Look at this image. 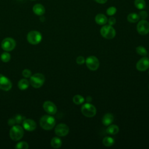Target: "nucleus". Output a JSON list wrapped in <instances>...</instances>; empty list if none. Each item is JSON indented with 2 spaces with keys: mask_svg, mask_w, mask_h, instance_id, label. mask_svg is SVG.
I'll list each match as a JSON object with an SVG mask.
<instances>
[{
  "mask_svg": "<svg viewBox=\"0 0 149 149\" xmlns=\"http://www.w3.org/2000/svg\"><path fill=\"white\" fill-rule=\"evenodd\" d=\"M1 59L3 62H8L10 59V55L9 53L5 52L1 55Z\"/></svg>",
  "mask_w": 149,
  "mask_h": 149,
  "instance_id": "nucleus-26",
  "label": "nucleus"
},
{
  "mask_svg": "<svg viewBox=\"0 0 149 149\" xmlns=\"http://www.w3.org/2000/svg\"><path fill=\"white\" fill-rule=\"evenodd\" d=\"M73 101L75 104L80 105L83 102H84V98L83 96L80 95H76L73 98Z\"/></svg>",
  "mask_w": 149,
  "mask_h": 149,
  "instance_id": "nucleus-24",
  "label": "nucleus"
},
{
  "mask_svg": "<svg viewBox=\"0 0 149 149\" xmlns=\"http://www.w3.org/2000/svg\"><path fill=\"white\" fill-rule=\"evenodd\" d=\"M81 113L87 117L91 118L95 115L97 110L95 107L90 103L84 104L81 108Z\"/></svg>",
  "mask_w": 149,
  "mask_h": 149,
  "instance_id": "nucleus-6",
  "label": "nucleus"
},
{
  "mask_svg": "<svg viewBox=\"0 0 149 149\" xmlns=\"http://www.w3.org/2000/svg\"><path fill=\"white\" fill-rule=\"evenodd\" d=\"M17 86L19 88H20L22 90H26L29 86V81H28V80L26 79H20L18 82Z\"/></svg>",
  "mask_w": 149,
  "mask_h": 149,
  "instance_id": "nucleus-18",
  "label": "nucleus"
},
{
  "mask_svg": "<svg viewBox=\"0 0 149 149\" xmlns=\"http://www.w3.org/2000/svg\"><path fill=\"white\" fill-rule=\"evenodd\" d=\"M13 119L15 123H20L23 122V120L25 119V118L20 115H17L16 116L13 117Z\"/></svg>",
  "mask_w": 149,
  "mask_h": 149,
  "instance_id": "nucleus-29",
  "label": "nucleus"
},
{
  "mask_svg": "<svg viewBox=\"0 0 149 149\" xmlns=\"http://www.w3.org/2000/svg\"><path fill=\"white\" fill-rule=\"evenodd\" d=\"M12 86L10 80L5 76L0 74V89L4 91H8Z\"/></svg>",
  "mask_w": 149,
  "mask_h": 149,
  "instance_id": "nucleus-10",
  "label": "nucleus"
},
{
  "mask_svg": "<svg viewBox=\"0 0 149 149\" xmlns=\"http://www.w3.org/2000/svg\"><path fill=\"white\" fill-rule=\"evenodd\" d=\"M102 143L105 146L110 147L114 144L115 140L112 137H109V136H107L103 139Z\"/></svg>",
  "mask_w": 149,
  "mask_h": 149,
  "instance_id": "nucleus-22",
  "label": "nucleus"
},
{
  "mask_svg": "<svg viewBox=\"0 0 149 149\" xmlns=\"http://www.w3.org/2000/svg\"><path fill=\"white\" fill-rule=\"evenodd\" d=\"M69 131V127L64 123L58 124L55 129V133L58 136H65L68 134Z\"/></svg>",
  "mask_w": 149,
  "mask_h": 149,
  "instance_id": "nucleus-11",
  "label": "nucleus"
},
{
  "mask_svg": "<svg viewBox=\"0 0 149 149\" xmlns=\"http://www.w3.org/2000/svg\"><path fill=\"white\" fill-rule=\"evenodd\" d=\"M87 68L91 70H96L100 65V62L98 58L94 56H88L85 60Z\"/></svg>",
  "mask_w": 149,
  "mask_h": 149,
  "instance_id": "nucleus-8",
  "label": "nucleus"
},
{
  "mask_svg": "<svg viewBox=\"0 0 149 149\" xmlns=\"http://www.w3.org/2000/svg\"><path fill=\"white\" fill-rule=\"evenodd\" d=\"M45 81V77L41 73H36L30 76V83L34 88L41 87Z\"/></svg>",
  "mask_w": 149,
  "mask_h": 149,
  "instance_id": "nucleus-3",
  "label": "nucleus"
},
{
  "mask_svg": "<svg viewBox=\"0 0 149 149\" xmlns=\"http://www.w3.org/2000/svg\"><path fill=\"white\" fill-rule=\"evenodd\" d=\"M76 62L77 63H78L79 65H81L83 64L85 62V59L83 56H79L77 58H76Z\"/></svg>",
  "mask_w": 149,
  "mask_h": 149,
  "instance_id": "nucleus-31",
  "label": "nucleus"
},
{
  "mask_svg": "<svg viewBox=\"0 0 149 149\" xmlns=\"http://www.w3.org/2000/svg\"><path fill=\"white\" fill-rule=\"evenodd\" d=\"M95 21L98 24L104 25L107 22L108 20H107V17L104 14L100 13L95 16Z\"/></svg>",
  "mask_w": 149,
  "mask_h": 149,
  "instance_id": "nucleus-17",
  "label": "nucleus"
},
{
  "mask_svg": "<svg viewBox=\"0 0 149 149\" xmlns=\"http://www.w3.org/2000/svg\"><path fill=\"white\" fill-rule=\"evenodd\" d=\"M148 73H149V72H148Z\"/></svg>",
  "mask_w": 149,
  "mask_h": 149,
  "instance_id": "nucleus-37",
  "label": "nucleus"
},
{
  "mask_svg": "<svg viewBox=\"0 0 149 149\" xmlns=\"http://www.w3.org/2000/svg\"><path fill=\"white\" fill-rule=\"evenodd\" d=\"M101 36L107 39H112L115 37L116 31L114 28L111 25H105L100 30Z\"/></svg>",
  "mask_w": 149,
  "mask_h": 149,
  "instance_id": "nucleus-4",
  "label": "nucleus"
},
{
  "mask_svg": "<svg viewBox=\"0 0 149 149\" xmlns=\"http://www.w3.org/2000/svg\"><path fill=\"white\" fill-rule=\"evenodd\" d=\"M16 47V41L10 37L3 39L1 42V47L5 51H12Z\"/></svg>",
  "mask_w": 149,
  "mask_h": 149,
  "instance_id": "nucleus-7",
  "label": "nucleus"
},
{
  "mask_svg": "<svg viewBox=\"0 0 149 149\" xmlns=\"http://www.w3.org/2000/svg\"><path fill=\"white\" fill-rule=\"evenodd\" d=\"M16 148H22V149H27L29 148L28 143L25 141L19 142L15 146Z\"/></svg>",
  "mask_w": 149,
  "mask_h": 149,
  "instance_id": "nucleus-27",
  "label": "nucleus"
},
{
  "mask_svg": "<svg viewBox=\"0 0 149 149\" xmlns=\"http://www.w3.org/2000/svg\"><path fill=\"white\" fill-rule=\"evenodd\" d=\"M23 129L19 125L13 126L9 131L10 137L14 141H18L20 140L23 137Z\"/></svg>",
  "mask_w": 149,
  "mask_h": 149,
  "instance_id": "nucleus-2",
  "label": "nucleus"
},
{
  "mask_svg": "<svg viewBox=\"0 0 149 149\" xmlns=\"http://www.w3.org/2000/svg\"><path fill=\"white\" fill-rule=\"evenodd\" d=\"M140 18L141 17L142 19H145L148 17V13L146 11H141L139 14Z\"/></svg>",
  "mask_w": 149,
  "mask_h": 149,
  "instance_id": "nucleus-32",
  "label": "nucleus"
},
{
  "mask_svg": "<svg viewBox=\"0 0 149 149\" xmlns=\"http://www.w3.org/2000/svg\"><path fill=\"white\" fill-rule=\"evenodd\" d=\"M113 116L111 113H107L105 115H104L102 122L104 125L105 126H108L109 125L113 120Z\"/></svg>",
  "mask_w": 149,
  "mask_h": 149,
  "instance_id": "nucleus-16",
  "label": "nucleus"
},
{
  "mask_svg": "<svg viewBox=\"0 0 149 149\" xmlns=\"http://www.w3.org/2000/svg\"><path fill=\"white\" fill-rule=\"evenodd\" d=\"M119 129L117 125H112L107 127V129H106V132L108 134L113 135V134H117L119 132Z\"/></svg>",
  "mask_w": 149,
  "mask_h": 149,
  "instance_id": "nucleus-19",
  "label": "nucleus"
},
{
  "mask_svg": "<svg viewBox=\"0 0 149 149\" xmlns=\"http://www.w3.org/2000/svg\"><path fill=\"white\" fill-rule=\"evenodd\" d=\"M86 100H87V101L88 102H90L91 101V97H90V96H88V97H87V98Z\"/></svg>",
  "mask_w": 149,
  "mask_h": 149,
  "instance_id": "nucleus-35",
  "label": "nucleus"
},
{
  "mask_svg": "<svg viewBox=\"0 0 149 149\" xmlns=\"http://www.w3.org/2000/svg\"><path fill=\"white\" fill-rule=\"evenodd\" d=\"M108 23L111 26L114 25L116 23V19H115V18H114L113 17H111L108 19Z\"/></svg>",
  "mask_w": 149,
  "mask_h": 149,
  "instance_id": "nucleus-33",
  "label": "nucleus"
},
{
  "mask_svg": "<svg viewBox=\"0 0 149 149\" xmlns=\"http://www.w3.org/2000/svg\"><path fill=\"white\" fill-rule=\"evenodd\" d=\"M51 145L54 148H59L62 146V141L59 137H54L51 141Z\"/></svg>",
  "mask_w": 149,
  "mask_h": 149,
  "instance_id": "nucleus-20",
  "label": "nucleus"
},
{
  "mask_svg": "<svg viewBox=\"0 0 149 149\" xmlns=\"http://www.w3.org/2000/svg\"><path fill=\"white\" fill-rule=\"evenodd\" d=\"M96 2L98 3H100V4H103V3H105L107 2V0H94Z\"/></svg>",
  "mask_w": 149,
  "mask_h": 149,
  "instance_id": "nucleus-34",
  "label": "nucleus"
},
{
  "mask_svg": "<svg viewBox=\"0 0 149 149\" xmlns=\"http://www.w3.org/2000/svg\"><path fill=\"white\" fill-rule=\"evenodd\" d=\"M40 125L45 130H51L55 125V119L53 116L50 115H44L41 118Z\"/></svg>",
  "mask_w": 149,
  "mask_h": 149,
  "instance_id": "nucleus-1",
  "label": "nucleus"
},
{
  "mask_svg": "<svg viewBox=\"0 0 149 149\" xmlns=\"http://www.w3.org/2000/svg\"><path fill=\"white\" fill-rule=\"evenodd\" d=\"M140 19V16L136 13H131L127 16V20L130 23H136Z\"/></svg>",
  "mask_w": 149,
  "mask_h": 149,
  "instance_id": "nucleus-21",
  "label": "nucleus"
},
{
  "mask_svg": "<svg viewBox=\"0 0 149 149\" xmlns=\"http://www.w3.org/2000/svg\"><path fill=\"white\" fill-rule=\"evenodd\" d=\"M23 126L25 130L30 132L34 130L36 128V122L30 119H25L23 122Z\"/></svg>",
  "mask_w": 149,
  "mask_h": 149,
  "instance_id": "nucleus-14",
  "label": "nucleus"
},
{
  "mask_svg": "<svg viewBox=\"0 0 149 149\" xmlns=\"http://www.w3.org/2000/svg\"><path fill=\"white\" fill-rule=\"evenodd\" d=\"M149 68V59L147 57L141 58L136 63V68L139 71H145Z\"/></svg>",
  "mask_w": 149,
  "mask_h": 149,
  "instance_id": "nucleus-13",
  "label": "nucleus"
},
{
  "mask_svg": "<svg viewBox=\"0 0 149 149\" xmlns=\"http://www.w3.org/2000/svg\"><path fill=\"white\" fill-rule=\"evenodd\" d=\"M116 12V8L115 6H111L107 10V13L109 16H113Z\"/></svg>",
  "mask_w": 149,
  "mask_h": 149,
  "instance_id": "nucleus-28",
  "label": "nucleus"
},
{
  "mask_svg": "<svg viewBox=\"0 0 149 149\" xmlns=\"http://www.w3.org/2000/svg\"><path fill=\"white\" fill-rule=\"evenodd\" d=\"M43 108L45 112L51 115L55 114L57 111L56 105L52 102L49 101H47L44 102Z\"/></svg>",
  "mask_w": 149,
  "mask_h": 149,
  "instance_id": "nucleus-12",
  "label": "nucleus"
},
{
  "mask_svg": "<svg viewBox=\"0 0 149 149\" xmlns=\"http://www.w3.org/2000/svg\"><path fill=\"white\" fill-rule=\"evenodd\" d=\"M27 40L29 43L36 45L41 42L42 40V35L38 31H31L27 34Z\"/></svg>",
  "mask_w": 149,
  "mask_h": 149,
  "instance_id": "nucleus-5",
  "label": "nucleus"
},
{
  "mask_svg": "<svg viewBox=\"0 0 149 149\" xmlns=\"http://www.w3.org/2000/svg\"><path fill=\"white\" fill-rule=\"evenodd\" d=\"M137 30L141 35H146L149 33V23L143 19L139 22L137 25Z\"/></svg>",
  "mask_w": 149,
  "mask_h": 149,
  "instance_id": "nucleus-9",
  "label": "nucleus"
},
{
  "mask_svg": "<svg viewBox=\"0 0 149 149\" xmlns=\"http://www.w3.org/2000/svg\"><path fill=\"white\" fill-rule=\"evenodd\" d=\"M136 52L140 55L146 56L147 54V51L146 49L143 46H139L136 48Z\"/></svg>",
  "mask_w": 149,
  "mask_h": 149,
  "instance_id": "nucleus-25",
  "label": "nucleus"
},
{
  "mask_svg": "<svg viewBox=\"0 0 149 149\" xmlns=\"http://www.w3.org/2000/svg\"><path fill=\"white\" fill-rule=\"evenodd\" d=\"M148 88H149V86H148Z\"/></svg>",
  "mask_w": 149,
  "mask_h": 149,
  "instance_id": "nucleus-36",
  "label": "nucleus"
},
{
  "mask_svg": "<svg viewBox=\"0 0 149 149\" xmlns=\"http://www.w3.org/2000/svg\"><path fill=\"white\" fill-rule=\"evenodd\" d=\"M33 10L36 15L38 16H41L44 15L45 12L44 6L40 3L36 4L33 8Z\"/></svg>",
  "mask_w": 149,
  "mask_h": 149,
  "instance_id": "nucleus-15",
  "label": "nucleus"
},
{
  "mask_svg": "<svg viewBox=\"0 0 149 149\" xmlns=\"http://www.w3.org/2000/svg\"><path fill=\"white\" fill-rule=\"evenodd\" d=\"M134 5L138 9L142 10L146 8V3L144 0H134Z\"/></svg>",
  "mask_w": 149,
  "mask_h": 149,
  "instance_id": "nucleus-23",
  "label": "nucleus"
},
{
  "mask_svg": "<svg viewBox=\"0 0 149 149\" xmlns=\"http://www.w3.org/2000/svg\"><path fill=\"white\" fill-rule=\"evenodd\" d=\"M22 75L26 78L30 77L31 76V72L29 69H24L22 72Z\"/></svg>",
  "mask_w": 149,
  "mask_h": 149,
  "instance_id": "nucleus-30",
  "label": "nucleus"
}]
</instances>
